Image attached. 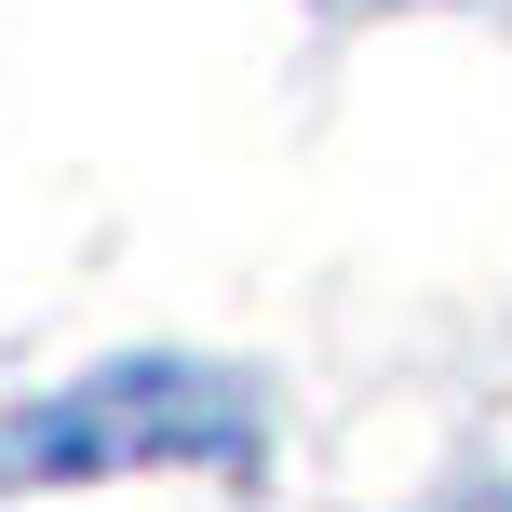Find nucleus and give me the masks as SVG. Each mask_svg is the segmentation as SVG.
<instances>
[{
    "label": "nucleus",
    "mask_w": 512,
    "mask_h": 512,
    "mask_svg": "<svg viewBox=\"0 0 512 512\" xmlns=\"http://www.w3.org/2000/svg\"><path fill=\"white\" fill-rule=\"evenodd\" d=\"M256 459V405L216 364H95L0 418V486H81V472H230Z\"/></svg>",
    "instance_id": "1"
}]
</instances>
